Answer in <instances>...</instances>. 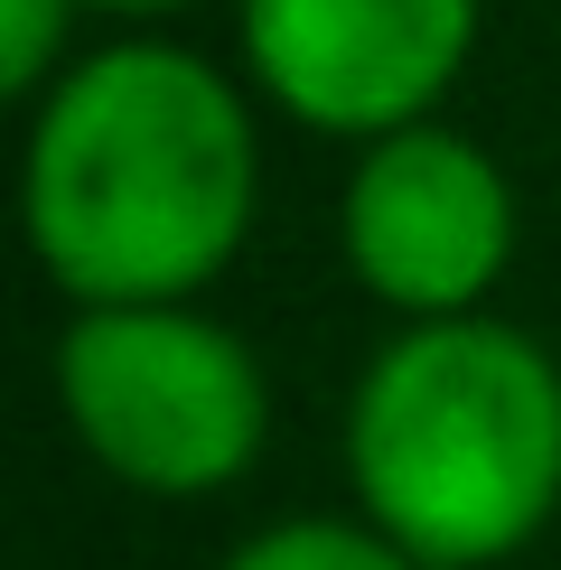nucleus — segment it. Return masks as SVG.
I'll use <instances>...</instances> for the list:
<instances>
[{"instance_id": "nucleus-1", "label": "nucleus", "mask_w": 561, "mask_h": 570, "mask_svg": "<svg viewBox=\"0 0 561 570\" xmlns=\"http://www.w3.org/2000/svg\"><path fill=\"white\" fill-rule=\"evenodd\" d=\"M253 197L244 104L178 47H112L38 122L29 225L94 299H150L234 244Z\"/></svg>"}, {"instance_id": "nucleus-2", "label": "nucleus", "mask_w": 561, "mask_h": 570, "mask_svg": "<svg viewBox=\"0 0 561 570\" xmlns=\"http://www.w3.org/2000/svg\"><path fill=\"white\" fill-rule=\"evenodd\" d=\"M356 478L412 552H505L561 487V374L514 327H421L365 374Z\"/></svg>"}, {"instance_id": "nucleus-3", "label": "nucleus", "mask_w": 561, "mask_h": 570, "mask_svg": "<svg viewBox=\"0 0 561 570\" xmlns=\"http://www.w3.org/2000/svg\"><path fill=\"white\" fill-rule=\"evenodd\" d=\"M66 402L112 468L150 487H206L263 431V374L206 318L104 308L66 337Z\"/></svg>"}, {"instance_id": "nucleus-4", "label": "nucleus", "mask_w": 561, "mask_h": 570, "mask_svg": "<svg viewBox=\"0 0 561 570\" xmlns=\"http://www.w3.org/2000/svg\"><path fill=\"white\" fill-rule=\"evenodd\" d=\"M346 244H356L365 281L393 299H468L505 253V187L450 131H393L356 169Z\"/></svg>"}, {"instance_id": "nucleus-5", "label": "nucleus", "mask_w": 561, "mask_h": 570, "mask_svg": "<svg viewBox=\"0 0 561 570\" xmlns=\"http://www.w3.org/2000/svg\"><path fill=\"white\" fill-rule=\"evenodd\" d=\"M263 76L318 122H393L450 76L468 0H253Z\"/></svg>"}, {"instance_id": "nucleus-6", "label": "nucleus", "mask_w": 561, "mask_h": 570, "mask_svg": "<svg viewBox=\"0 0 561 570\" xmlns=\"http://www.w3.org/2000/svg\"><path fill=\"white\" fill-rule=\"evenodd\" d=\"M234 570H403V552H384V542H365L346 524H280L263 542H244Z\"/></svg>"}, {"instance_id": "nucleus-7", "label": "nucleus", "mask_w": 561, "mask_h": 570, "mask_svg": "<svg viewBox=\"0 0 561 570\" xmlns=\"http://www.w3.org/2000/svg\"><path fill=\"white\" fill-rule=\"evenodd\" d=\"M57 29H66V0H0V94H19L38 76Z\"/></svg>"}, {"instance_id": "nucleus-8", "label": "nucleus", "mask_w": 561, "mask_h": 570, "mask_svg": "<svg viewBox=\"0 0 561 570\" xmlns=\"http://www.w3.org/2000/svg\"><path fill=\"white\" fill-rule=\"evenodd\" d=\"M122 10H159V0H122Z\"/></svg>"}]
</instances>
